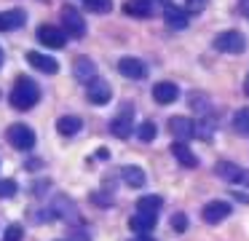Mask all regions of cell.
Listing matches in <instances>:
<instances>
[{
	"mask_svg": "<svg viewBox=\"0 0 249 241\" xmlns=\"http://www.w3.org/2000/svg\"><path fill=\"white\" fill-rule=\"evenodd\" d=\"M8 99H11V105L17 107V110H30V107L38 105L40 89H38V83H35L33 78H17Z\"/></svg>",
	"mask_w": 249,
	"mask_h": 241,
	"instance_id": "6da1fadb",
	"label": "cell"
},
{
	"mask_svg": "<svg viewBox=\"0 0 249 241\" xmlns=\"http://www.w3.org/2000/svg\"><path fill=\"white\" fill-rule=\"evenodd\" d=\"M214 48L222 54H241L244 48H247V37L238 30H225L214 37Z\"/></svg>",
	"mask_w": 249,
	"mask_h": 241,
	"instance_id": "7a4b0ae2",
	"label": "cell"
},
{
	"mask_svg": "<svg viewBox=\"0 0 249 241\" xmlns=\"http://www.w3.org/2000/svg\"><path fill=\"white\" fill-rule=\"evenodd\" d=\"M6 139L11 142V148H17V150H33L35 148V131L30 126H24V123L8 126Z\"/></svg>",
	"mask_w": 249,
	"mask_h": 241,
	"instance_id": "3957f363",
	"label": "cell"
},
{
	"mask_svg": "<svg viewBox=\"0 0 249 241\" xmlns=\"http://www.w3.org/2000/svg\"><path fill=\"white\" fill-rule=\"evenodd\" d=\"M62 27H65V32L70 37L86 35V19H83V14L78 8H72V5H65V8H62Z\"/></svg>",
	"mask_w": 249,
	"mask_h": 241,
	"instance_id": "277c9868",
	"label": "cell"
},
{
	"mask_svg": "<svg viewBox=\"0 0 249 241\" xmlns=\"http://www.w3.org/2000/svg\"><path fill=\"white\" fill-rule=\"evenodd\" d=\"M214 174L222 177L225 182H236V185L249 187V169H241L238 164H231V161H220L214 166Z\"/></svg>",
	"mask_w": 249,
	"mask_h": 241,
	"instance_id": "5b68a950",
	"label": "cell"
},
{
	"mask_svg": "<svg viewBox=\"0 0 249 241\" xmlns=\"http://www.w3.org/2000/svg\"><path fill=\"white\" fill-rule=\"evenodd\" d=\"M131 126H134V107L124 105L118 115L110 121V131H113L118 139H126V137H131Z\"/></svg>",
	"mask_w": 249,
	"mask_h": 241,
	"instance_id": "8992f818",
	"label": "cell"
},
{
	"mask_svg": "<svg viewBox=\"0 0 249 241\" xmlns=\"http://www.w3.org/2000/svg\"><path fill=\"white\" fill-rule=\"evenodd\" d=\"M38 40L43 43L46 48H62L67 43V32L59 30L54 24H40L38 27Z\"/></svg>",
	"mask_w": 249,
	"mask_h": 241,
	"instance_id": "52a82bcc",
	"label": "cell"
},
{
	"mask_svg": "<svg viewBox=\"0 0 249 241\" xmlns=\"http://www.w3.org/2000/svg\"><path fill=\"white\" fill-rule=\"evenodd\" d=\"M169 131L174 134L177 142H188L196 134V121L193 118H185V115H174V118H169Z\"/></svg>",
	"mask_w": 249,
	"mask_h": 241,
	"instance_id": "ba28073f",
	"label": "cell"
},
{
	"mask_svg": "<svg viewBox=\"0 0 249 241\" xmlns=\"http://www.w3.org/2000/svg\"><path fill=\"white\" fill-rule=\"evenodd\" d=\"M86 96H89V102H91V105H107L110 96H113V89H110L107 80L94 78L91 83L86 86Z\"/></svg>",
	"mask_w": 249,
	"mask_h": 241,
	"instance_id": "9c48e42d",
	"label": "cell"
},
{
	"mask_svg": "<svg viewBox=\"0 0 249 241\" xmlns=\"http://www.w3.org/2000/svg\"><path fill=\"white\" fill-rule=\"evenodd\" d=\"M118 73L124 75V78L142 80L147 75V67H145V62H140V59H134V56H124L118 62Z\"/></svg>",
	"mask_w": 249,
	"mask_h": 241,
	"instance_id": "30bf717a",
	"label": "cell"
},
{
	"mask_svg": "<svg viewBox=\"0 0 249 241\" xmlns=\"http://www.w3.org/2000/svg\"><path fill=\"white\" fill-rule=\"evenodd\" d=\"M228 214H231V204H228V201H212V204H206V206H204L201 217H204V222L217 225V222H222Z\"/></svg>",
	"mask_w": 249,
	"mask_h": 241,
	"instance_id": "8fae6325",
	"label": "cell"
},
{
	"mask_svg": "<svg viewBox=\"0 0 249 241\" xmlns=\"http://www.w3.org/2000/svg\"><path fill=\"white\" fill-rule=\"evenodd\" d=\"M177 96H179V89L172 80H161V83L153 86V99L158 105H172V102H177Z\"/></svg>",
	"mask_w": 249,
	"mask_h": 241,
	"instance_id": "7c38bea8",
	"label": "cell"
},
{
	"mask_svg": "<svg viewBox=\"0 0 249 241\" xmlns=\"http://www.w3.org/2000/svg\"><path fill=\"white\" fill-rule=\"evenodd\" d=\"M163 19H166V24L172 27V30H185L188 21H190V14H188V8H179V5L169 3L166 8H163Z\"/></svg>",
	"mask_w": 249,
	"mask_h": 241,
	"instance_id": "4fadbf2b",
	"label": "cell"
},
{
	"mask_svg": "<svg viewBox=\"0 0 249 241\" xmlns=\"http://www.w3.org/2000/svg\"><path fill=\"white\" fill-rule=\"evenodd\" d=\"M72 75H75V80H81V83L89 86L94 78H97V64H94L89 56H78L75 64H72Z\"/></svg>",
	"mask_w": 249,
	"mask_h": 241,
	"instance_id": "5bb4252c",
	"label": "cell"
},
{
	"mask_svg": "<svg viewBox=\"0 0 249 241\" xmlns=\"http://www.w3.org/2000/svg\"><path fill=\"white\" fill-rule=\"evenodd\" d=\"M27 21V14L22 8H11V11H0V32H11V30H19L24 27Z\"/></svg>",
	"mask_w": 249,
	"mask_h": 241,
	"instance_id": "9a60e30c",
	"label": "cell"
},
{
	"mask_svg": "<svg viewBox=\"0 0 249 241\" xmlns=\"http://www.w3.org/2000/svg\"><path fill=\"white\" fill-rule=\"evenodd\" d=\"M27 62L33 64L35 70L46 73V75H54L56 70H59V62H56L54 56H49V54H40V51H27Z\"/></svg>",
	"mask_w": 249,
	"mask_h": 241,
	"instance_id": "2e32d148",
	"label": "cell"
},
{
	"mask_svg": "<svg viewBox=\"0 0 249 241\" xmlns=\"http://www.w3.org/2000/svg\"><path fill=\"white\" fill-rule=\"evenodd\" d=\"M51 214H54V217H62V220H78V209H75V204H72L67 196H56L54 198V204H51Z\"/></svg>",
	"mask_w": 249,
	"mask_h": 241,
	"instance_id": "e0dca14e",
	"label": "cell"
},
{
	"mask_svg": "<svg viewBox=\"0 0 249 241\" xmlns=\"http://www.w3.org/2000/svg\"><path fill=\"white\" fill-rule=\"evenodd\" d=\"M172 155L185 166V169H196V166H198V158H196V153L188 148V142H172Z\"/></svg>",
	"mask_w": 249,
	"mask_h": 241,
	"instance_id": "ac0fdd59",
	"label": "cell"
},
{
	"mask_svg": "<svg viewBox=\"0 0 249 241\" xmlns=\"http://www.w3.org/2000/svg\"><path fill=\"white\" fill-rule=\"evenodd\" d=\"M129 228L134 230V233H140V236H147L153 228H156V214H142V212H137L134 217H129Z\"/></svg>",
	"mask_w": 249,
	"mask_h": 241,
	"instance_id": "d6986e66",
	"label": "cell"
},
{
	"mask_svg": "<svg viewBox=\"0 0 249 241\" xmlns=\"http://www.w3.org/2000/svg\"><path fill=\"white\" fill-rule=\"evenodd\" d=\"M153 8L156 5L150 3V0H126L124 11L129 16H134V19H147V16H153Z\"/></svg>",
	"mask_w": 249,
	"mask_h": 241,
	"instance_id": "ffe728a7",
	"label": "cell"
},
{
	"mask_svg": "<svg viewBox=\"0 0 249 241\" xmlns=\"http://www.w3.org/2000/svg\"><path fill=\"white\" fill-rule=\"evenodd\" d=\"M121 177H124V182L129 187H142L147 182V177H145V171L140 169V166H121Z\"/></svg>",
	"mask_w": 249,
	"mask_h": 241,
	"instance_id": "44dd1931",
	"label": "cell"
},
{
	"mask_svg": "<svg viewBox=\"0 0 249 241\" xmlns=\"http://www.w3.org/2000/svg\"><path fill=\"white\" fill-rule=\"evenodd\" d=\"M81 118H75V115H62L59 121H56V131L62 134V137H75L78 131H81Z\"/></svg>",
	"mask_w": 249,
	"mask_h": 241,
	"instance_id": "7402d4cb",
	"label": "cell"
},
{
	"mask_svg": "<svg viewBox=\"0 0 249 241\" xmlns=\"http://www.w3.org/2000/svg\"><path fill=\"white\" fill-rule=\"evenodd\" d=\"M161 206H163L161 196H142L140 201H137V212H142V214H158Z\"/></svg>",
	"mask_w": 249,
	"mask_h": 241,
	"instance_id": "603a6c76",
	"label": "cell"
},
{
	"mask_svg": "<svg viewBox=\"0 0 249 241\" xmlns=\"http://www.w3.org/2000/svg\"><path fill=\"white\" fill-rule=\"evenodd\" d=\"M233 129L238 134H249V107H241V110L233 115Z\"/></svg>",
	"mask_w": 249,
	"mask_h": 241,
	"instance_id": "cb8c5ba5",
	"label": "cell"
},
{
	"mask_svg": "<svg viewBox=\"0 0 249 241\" xmlns=\"http://www.w3.org/2000/svg\"><path fill=\"white\" fill-rule=\"evenodd\" d=\"M156 134H158V129H156V123H153V121H145L140 129H137L140 142H153V139H156Z\"/></svg>",
	"mask_w": 249,
	"mask_h": 241,
	"instance_id": "d4e9b609",
	"label": "cell"
},
{
	"mask_svg": "<svg viewBox=\"0 0 249 241\" xmlns=\"http://www.w3.org/2000/svg\"><path fill=\"white\" fill-rule=\"evenodd\" d=\"M83 5L94 14H110L113 11V0H83Z\"/></svg>",
	"mask_w": 249,
	"mask_h": 241,
	"instance_id": "484cf974",
	"label": "cell"
},
{
	"mask_svg": "<svg viewBox=\"0 0 249 241\" xmlns=\"http://www.w3.org/2000/svg\"><path fill=\"white\" fill-rule=\"evenodd\" d=\"M188 102H190V107H193V110H198V112L209 110V99H206V94H196V91H193Z\"/></svg>",
	"mask_w": 249,
	"mask_h": 241,
	"instance_id": "4316f807",
	"label": "cell"
},
{
	"mask_svg": "<svg viewBox=\"0 0 249 241\" xmlns=\"http://www.w3.org/2000/svg\"><path fill=\"white\" fill-rule=\"evenodd\" d=\"M3 239L6 241H22L24 239V228L22 225H8L6 233H3Z\"/></svg>",
	"mask_w": 249,
	"mask_h": 241,
	"instance_id": "83f0119b",
	"label": "cell"
},
{
	"mask_svg": "<svg viewBox=\"0 0 249 241\" xmlns=\"http://www.w3.org/2000/svg\"><path fill=\"white\" fill-rule=\"evenodd\" d=\"M172 228L177 230V233H185V230H188V214H182V212L172 214Z\"/></svg>",
	"mask_w": 249,
	"mask_h": 241,
	"instance_id": "f1b7e54d",
	"label": "cell"
},
{
	"mask_svg": "<svg viewBox=\"0 0 249 241\" xmlns=\"http://www.w3.org/2000/svg\"><path fill=\"white\" fill-rule=\"evenodd\" d=\"M17 196V182L14 180H0V198H11Z\"/></svg>",
	"mask_w": 249,
	"mask_h": 241,
	"instance_id": "f546056e",
	"label": "cell"
},
{
	"mask_svg": "<svg viewBox=\"0 0 249 241\" xmlns=\"http://www.w3.org/2000/svg\"><path fill=\"white\" fill-rule=\"evenodd\" d=\"M206 8V0H188V14H201Z\"/></svg>",
	"mask_w": 249,
	"mask_h": 241,
	"instance_id": "4dcf8cb0",
	"label": "cell"
},
{
	"mask_svg": "<svg viewBox=\"0 0 249 241\" xmlns=\"http://www.w3.org/2000/svg\"><path fill=\"white\" fill-rule=\"evenodd\" d=\"M91 201H97V206H102V209H107V206H113V198H107V196H102V193H94V196H91Z\"/></svg>",
	"mask_w": 249,
	"mask_h": 241,
	"instance_id": "1f68e13d",
	"label": "cell"
},
{
	"mask_svg": "<svg viewBox=\"0 0 249 241\" xmlns=\"http://www.w3.org/2000/svg\"><path fill=\"white\" fill-rule=\"evenodd\" d=\"M238 8H241V14L249 19V0H238Z\"/></svg>",
	"mask_w": 249,
	"mask_h": 241,
	"instance_id": "d6a6232c",
	"label": "cell"
},
{
	"mask_svg": "<svg viewBox=\"0 0 249 241\" xmlns=\"http://www.w3.org/2000/svg\"><path fill=\"white\" fill-rule=\"evenodd\" d=\"M150 3H153V5H163V8H166V5H169V0H150Z\"/></svg>",
	"mask_w": 249,
	"mask_h": 241,
	"instance_id": "836d02e7",
	"label": "cell"
},
{
	"mask_svg": "<svg viewBox=\"0 0 249 241\" xmlns=\"http://www.w3.org/2000/svg\"><path fill=\"white\" fill-rule=\"evenodd\" d=\"M134 241H156V239H153V236L147 233V236H140V239H134Z\"/></svg>",
	"mask_w": 249,
	"mask_h": 241,
	"instance_id": "e575fe53",
	"label": "cell"
},
{
	"mask_svg": "<svg viewBox=\"0 0 249 241\" xmlns=\"http://www.w3.org/2000/svg\"><path fill=\"white\" fill-rule=\"evenodd\" d=\"M0 67H3V48H0Z\"/></svg>",
	"mask_w": 249,
	"mask_h": 241,
	"instance_id": "d590c367",
	"label": "cell"
},
{
	"mask_svg": "<svg viewBox=\"0 0 249 241\" xmlns=\"http://www.w3.org/2000/svg\"><path fill=\"white\" fill-rule=\"evenodd\" d=\"M244 89H247V94H249V75H247V86H244Z\"/></svg>",
	"mask_w": 249,
	"mask_h": 241,
	"instance_id": "8d00e7d4",
	"label": "cell"
}]
</instances>
